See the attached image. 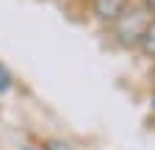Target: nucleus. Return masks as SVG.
Here are the masks:
<instances>
[{
    "instance_id": "obj_8",
    "label": "nucleus",
    "mask_w": 155,
    "mask_h": 150,
    "mask_svg": "<svg viewBox=\"0 0 155 150\" xmlns=\"http://www.w3.org/2000/svg\"><path fill=\"white\" fill-rule=\"evenodd\" d=\"M150 106H152V108H155V92H152V97H150Z\"/></svg>"
},
{
    "instance_id": "obj_3",
    "label": "nucleus",
    "mask_w": 155,
    "mask_h": 150,
    "mask_svg": "<svg viewBox=\"0 0 155 150\" xmlns=\"http://www.w3.org/2000/svg\"><path fill=\"white\" fill-rule=\"evenodd\" d=\"M136 50H139V53L144 56V59L155 61V17L147 22V28H144V33H141L139 45H136Z\"/></svg>"
},
{
    "instance_id": "obj_7",
    "label": "nucleus",
    "mask_w": 155,
    "mask_h": 150,
    "mask_svg": "<svg viewBox=\"0 0 155 150\" xmlns=\"http://www.w3.org/2000/svg\"><path fill=\"white\" fill-rule=\"evenodd\" d=\"M22 150H45L42 145H22Z\"/></svg>"
},
{
    "instance_id": "obj_1",
    "label": "nucleus",
    "mask_w": 155,
    "mask_h": 150,
    "mask_svg": "<svg viewBox=\"0 0 155 150\" xmlns=\"http://www.w3.org/2000/svg\"><path fill=\"white\" fill-rule=\"evenodd\" d=\"M152 17H155V14L141 3V0H133V3L127 6V11L111 25L114 42H119L122 47H133V50H136V45H139L141 33H144V28H147V22L152 20Z\"/></svg>"
},
{
    "instance_id": "obj_5",
    "label": "nucleus",
    "mask_w": 155,
    "mask_h": 150,
    "mask_svg": "<svg viewBox=\"0 0 155 150\" xmlns=\"http://www.w3.org/2000/svg\"><path fill=\"white\" fill-rule=\"evenodd\" d=\"M42 147H45V150H75V147H72L67 139H47Z\"/></svg>"
},
{
    "instance_id": "obj_2",
    "label": "nucleus",
    "mask_w": 155,
    "mask_h": 150,
    "mask_svg": "<svg viewBox=\"0 0 155 150\" xmlns=\"http://www.w3.org/2000/svg\"><path fill=\"white\" fill-rule=\"evenodd\" d=\"M133 0H89V14L94 22H100L103 28H111L119 17L127 11Z\"/></svg>"
},
{
    "instance_id": "obj_4",
    "label": "nucleus",
    "mask_w": 155,
    "mask_h": 150,
    "mask_svg": "<svg viewBox=\"0 0 155 150\" xmlns=\"http://www.w3.org/2000/svg\"><path fill=\"white\" fill-rule=\"evenodd\" d=\"M17 86V81H14V72L0 61V95H8V92Z\"/></svg>"
},
{
    "instance_id": "obj_6",
    "label": "nucleus",
    "mask_w": 155,
    "mask_h": 150,
    "mask_svg": "<svg viewBox=\"0 0 155 150\" xmlns=\"http://www.w3.org/2000/svg\"><path fill=\"white\" fill-rule=\"evenodd\" d=\"M141 3H144V6H147V9H150V11L155 14V0H141Z\"/></svg>"
}]
</instances>
